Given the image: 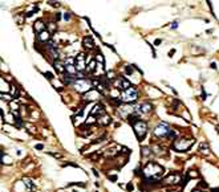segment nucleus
Masks as SVG:
<instances>
[{
    "instance_id": "29",
    "label": "nucleus",
    "mask_w": 219,
    "mask_h": 192,
    "mask_svg": "<svg viewBox=\"0 0 219 192\" xmlns=\"http://www.w3.org/2000/svg\"><path fill=\"white\" fill-rule=\"evenodd\" d=\"M48 3H49L51 6H53V7H59V6H60L59 2H48Z\"/></svg>"
},
{
    "instance_id": "20",
    "label": "nucleus",
    "mask_w": 219,
    "mask_h": 192,
    "mask_svg": "<svg viewBox=\"0 0 219 192\" xmlns=\"http://www.w3.org/2000/svg\"><path fill=\"white\" fill-rule=\"evenodd\" d=\"M2 99H4V101H7V102H11V101H12V97H11L9 94L2 93Z\"/></svg>"
},
{
    "instance_id": "10",
    "label": "nucleus",
    "mask_w": 219,
    "mask_h": 192,
    "mask_svg": "<svg viewBox=\"0 0 219 192\" xmlns=\"http://www.w3.org/2000/svg\"><path fill=\"white\" fill-rule=\"evenodd\" d=\"M82 44H84V46H85L86 49H89V50L94 49V46H96L93 39H92L90 36H85V37H84V40H82Z\"/></svg>"
},
{
    "instance_id": "13",
    "label": "nucleus",
    "mask_w": 219,
    "mask_h": 192,
    "mask_svg": "<svg viewBox=\"0 0 219 192\" xmlns=\"http://www.w3.org/2000/svg\"><path fill=\"white\" fill-rule=\"evenodd\" d=\"M104 114H105V111H104V107L101 105H96L93 107V110L90 111V115H93V117H97L98 115V118L101 117V115H104Z\"/></svg>"
},
{
    "instance_id": "34",
    "label": "nucleus",
    "mask_w": 219,
    "mask_h": 192,
    "mask_svg": "<svg viewBox=\"0 0 219 192\" xmlns=\"http://www.w3.org/2000/svg\"><path fill=\"white\" fill-rule=\"evenodd\" d=\"M177 27H178V21H174L173 24H171V28H173V29H175Z\"/></svg>"
},
{
    "instance_id": "33",
    "label": "nucleus",
    "mask_w": 219,
    "mask_h": 192,
    "mask_svg": "<svg viewBox=\"0 0 219 192\" xmlns=\"http://www.w3.org/2000/svg\"><path fill=\"white\" fill-rule=\"evenodd\" d=\"M126 188H127V191H133V184H131V183H129Z\"/></svg>"
},
{
    "instance_id": "9",
    "label": "nucleus",
    "mask_w": 219,
    "mask_h": 192,
    "mask_svg": "<svg viewBox=\"0 0 219 192\" xmlns=\"http://www.w3.org/2000/svg\"><path fill=\"white\" fill-rule=\"evenodd\" d=\"M51 33L48 31H44V32H41V33H39L37 35V40L39 41H41V42H44V44H48L51 41Z\"/></svg>"
},
{
    "instance_id": "37",
    "label": "nucleus",
    "mask_w": 219,
    "mask_h": 192,
    "mask_svg": "<svg viewBox=\"0 0 219 192\" xmlns=\"http://www.w3.org/2000/svg\"><path fill=\"white\" fill-rule=\"evenodd\" d=\"M154 44H155V45H159V44H161V40H159V39H157V40H155V41H154Z\"/></svg>"
},
{
    "instance_id": "12",
    "label": "nucleus",
    "mask_w": 219,
    "mask_h": 192,
    "mask_svg": "<svg viewBox=\"0 0 219 192\" xmlns=\"http://www.w3.org/2000/svg\"><path fill=\"white\" fill-rule=\"evenodd\" d=\"M33 29L37 32V35H39V33H41V32L47 31V24H44L41 20H37V21L35 23V25H33Z\"/></svg>"
},
{
    "instance_id": "38",
    "label": "nucleus",
    "mask_w": 219,
    "mask_h": 192,
    "mask_svg": "<svg viewBox=\"0 0 219 192\" xmlns=\"http://www.w3.org/2000/svg\"><path fill=\"white\" fill-rule=\"evenodd\" d=\"M202 97H203V99H206V97H207V94H206L205 90H203V93H202Z\"/></svg>"
},
{
    "instance_id": "27",
    "label": "nucleus",
    "mask_w": 219,
    "mask_h": 192,
    "mask_svg": "<svg viewBox=\"0 0 219 192\" xmlns=\"http://www.w3.org/2000/svg\"><path fill=\"white\" fill-rule=\"evenodd\" d=\"M121 150H122L121 153H122V154H126V155L130 153V151H129V149H126V147H121Z\"/></svg>"
},
{
    "instance_id": "4",
    "label": "nucleus",
    "mask_w": 219,
    "mask_h": 192,
    "mask_svg": "<svg viewBox=\"0 0 219 192\" xmlns=\"http://www.w3.org/2000/svg\"><path fill=\"white\" fill-rule=\"evenodd\" d=\"M194 142H195V139H183V138H179V139H175V142L173 143V147L177 151H187Z\"/></svg>"
},
{
    "instance_id": "32",
    "label": "nucleus",
    "mask_w": 219,
    "mask_h": 192,
    "mask_svg": "<svg viewBox=\"0 0 219 192\" xmlns=\"http://www.w3.org/2000/svg\"><path fill=\"white\" fill-rule=\"evenodd\" d=\"M109 179L111 182H117V176H115V175H111V176H109Z\"/></svg>"
},
{
    "instance_id": "6",
    "label": "nucleus",
    "mask_w": 219,
    "mask_h": 192,
    "mask_svg": "<svg viewBox=\"0 0 219 192\" xmlns=\"http://www.w3.org/2000/svg\"><path fill=\"white\" fill-rule=\"evenodd\" d=\"M170 131H171L170 126L167 125V123L162 122L154 129V135L155 137H158V138H167V135H169Z\"/></svg>"
},
{
    "instance_id": "17",
    "label": "nucleus",
    "mask_w": 219,
    "mask_h": 192,
    "mask_svg": "<svg viewBox=\"0 0 219 192\" xmlns=\"http://www.w3.org/2000/svg\"><path fill=\"white\" fill-rule=\"evenodd\" d=\"M199 150H201L202 151V153L203 154H210V149H209V145H207V143H205V142H203V143H201V145H199Z\"/></svg>"
},
{
    "instance_id": "30",
    "label": "nucleus",
    "mask_w": 219,
    "mask_h": 192,
    "mask_svg": "<svg viewBox=\"0 0 219 192\" xmlns=\"http://www.w3.org/2000/svg\"><path fill=\"white\" fill-rule=\"evenodd\" d=\"M64 19H65V20H70V13L65 12V13H64Z\"/></svg>"
},
{
    "instance_id": "18",
    "label": "nucleus",
    "mask_w": 219,
    "mask_h": 192,
    "mask_svg": "<svg viewBox=\"0 0 219 192\" xmlns=\"http://www.w3.org/2000/svg\"><path fill=\"white\" fill-rule=\"evenodd\" d=\"M23 183L27 186V188H28V190H33V184H32V180H31V179L24 178V179H23Z\"/></svg>"
},
{
    "instance_id": "23",
    "label": "nucleus",
    "mask_w": 219,
    "mask_h": 192,
    "mask_svg": "<svg viewBox=\"0 0 219 192\" xmlns=\"http://www.w3.org/2000/svg\"><path fill=\"white\" fill-rule=\"evenodd\" d=\"M96 61H100V64H104V57H102V54H97V57H96Z\"/></svg>"
},
{
    "instance_id": "8",
    "label": "nucleus",
    "mask_w": 219,
    "mask_h": 192,
    "mask_svg": "<svg viewBox=\"0 0 219 192\" xmlns=\"http://www.w3.org/2000/svg\"><path fill=\"white\" fill-rule=\"evenodd\" d=\"M182 182V176L179 174H170L165 178L163 183L165 184H178V183Z\"/></svg>"
},
{
    "instance_id": "24",
    "label": "nucleus",
    "mask_w": 219,
    "mask_h": 192,
    "mask_svg": "<svg viewBox=\"0 0 219 192\" xmlns=\"http://www.w3.org/2000/svg\"><path fill=\"white\" fill-rule=\"evenodd\" d=\"M44 74H45V76H47V78H48V79H49V81H52V78H53V74H52V73H51V72H45V73H44Z\"/></svg>"
},
{
    "instance_id": "11",
    "label": "nucleus",
    "mask_w": 219,
    "mask_h": 192,
    "mask_svg": "<svg viewBox=\"0 0 219 192\" xmlns=\"http://www.w3.org/2000/svg\"><path fill=\"white\" fill-rule=\"evenodd\" d=\"M53 68L59 72V73H61V74L66 73V70H65V62H61L60 60H56V61L53 62Z\"/></svg>"
},
{
    "instance_id": "35",
    "label": "nucleus",
    "mask_w": 219,
    "mask_h": 192,
    "mask_svg": "<svg viewBox=\"0 0 219 192\" xmlns=\"http://www.w3.org/2000/svg\"><path fill=\"white\" fill-rule=\"evenodd\" d=\"M210 68H211V69H217V64H215V62H211V64H210Z\"/></svg>"
},
{
    "instance_id": "14",
    "label": "nucleus",
    "mask_w": 219,
    "mask_h": 192,
    "mask_svg": "<svg viewBox=\"0 0 219 192\" xmlns=\"http://www.w3.org/2000/svg\"><path fill=\"white\" fill-rule=\"evenodd\" d=\"M97 122L100 123V125H102V126H106V125H109V123L111 122V119H110V117L108 114H104L97 119Z\"/></svg>"
},
{
    "instance_id": "26",
    "label": "nucleus",
    "mask_w": 219,
    "mask_h": 192,
    "mask_svg": "<svg viewBox=\"0 0 219 192\" xmlns=\"http://www.w3.org/2000/svg\"><path fill=\"white\" fill-rule=\"evenodd\" d=\"M11 87H12V89H11V91H12V93H15V95H17V87H16L15 85H12Z\"/></svg>"
},
{
    "instance_id": "16",
    "label": "nucleus",
    "mask_w": 219,
    "mask_h": 192,
    "mask_svg": "<svg viewBox=\"0 0 219 192\" xmlns=\"http://www.w3.org/2000/svg\"><path fill=\"white\" fill-rule=\"evenodd\" d=\"M56 29H57V25H56V23H48V24H47V31L49 32L51 35L53 33V32H56Z\"/></svg>"
},
{
    "instance_id": "21",
    "label": "nucleus",
    "mask_w": 219,
    "mask_h": 192,
    "mask_svg": "<svg viewBox=\"0 0 219 192\" xmlns=\"http://www.w3.org/2000/svg\"><path fill=\"white\" fill-rule=\"evenodd\" d=\"M150 154V149L149 147H142V155L143 157H147Z\"/></svg>"
},
{
    "instance_id": "39",
    "label": "nucleus",
    "mask_w": 219,
    "mask_h": 192,
    "mask_svg": "<svg viewBox=\"0 0 219 192\" xmlns=\"http://www.w3.org/2000/svg\"><path fill=\"white\" fill-rule=\"evenodd\" d=\"M174 192H177V191H174Z\"/></svg>"
},
{
    "instance_id": "36",
    "label": "nucleus",
    "mask_w": 219,
    "mask_h": 192,
    "mask_svg": "<svg viewBox=\"0 0 219 192\" xmlns=\"http://www.w3.org/2000/svg\"><path fill=\"white\" fill-rule=\"evenodd\" d=\"M35 147H36L37 150H43V149H44V146H43V145H36Z\"/></svg>"
},
{
    "instance_id": "15",
    "label": "nucleus",
    "mask_w": 219,
    "mask_h": 192,
    "mask_svg": "<svg viewBox=\"0 0 219 192\" xmlns=\"http://www.w3.org/2000/svg\"><path fill=\"white\" fill-rule=\"evenodd\" d=\"M97 61H96V60H92V61H89L88 62V68H86V73H92V72H93L96 68H97Z\"/></svg>"
},
{
    "instance_id": "25",
    "label": "nucleus",
    "mask_w": 219,
    "mask_h": 192,
    "mask_svg": "<svg viewBox=\"0 0 219 192\" xmlns=\"http://www.w3.org/2000/svg\"><path fill=\"white\" fill-rule=\"evenodd\" d=\"M49 155H52L53 158H61V154H57V153H48Z\"/></svg>"
},
{
    "instance_id": "31",
    "label": "nucleus",
    "mask_w": 219,
    "mask_h": 192,
    "mask_svg": "<svg viewBox=\"0 0 219 192\" xmlns=\"http://www.w3.org/2000/svg\"><path fill=\"white\" fill-rule=\"evenodd\" d=\"M173 54H175V49H170L169 50V57H173Z\"/></svg>"
},
{
    "instance_id": "22",
    "label": "nucleus",
    "mask_w": 219,
    "mask_h": 192,
    "mask_svg": "<svg viewBox=\"0 0 219 192\" xmlns=\"http://www.w3.org/2000/svg\"><path fill=\"white\" fill-rule=\"evenodd\" d=\"M125 70H126V74H131V73H133V66H131V65H126L125 66Z\"/></svg>"
},
{
    "instance_id": "7",
    "label": "nucleus",
    "mask_w": 219,
    "mask_h": 192,
    "mask_svg": "<svg viewBox=\"0 0 219 192\" xmlns=\"http://www.w3.org/2000/svg\"><path fill=\"white\" fill-rule=\"evenodd\" d=\"M74 65L77 68L78 73H86V60H85V54L84 53H78L74 58Z\"/></svg>"
},
{
    "instance_id": "3",
    "label": "nucleus",
    "mask_w": 219,
    "mask_h": 192,
    "mask_svg": "<svg viewBox=\"0 0 219 192\" xmlns=\"http://www.w3.org/2000/svg\"><path fill=\"white\" fill-rule=\"evenodd\" d=\"M138 99V91L134 86H130L129 89L123 90L121 93V101L125 103H133Z\"/></svg>"
},
{
    "instance_id": "19",
    "label": "nucleus",
    "mask_w": 219,
    "mask_h": 192,
    "mask_svg": "<svg viewBox=\"0 0 219 192\" xmlns=\"http://www.w3.org/2000/svg\"><path fill=\"white\" fill-rule=\"evenodd\" d=\"M193 178H199V174L197 171H189V174H187V179H193Z\"/></svg>"
},
{
    "instance_id": "28",
    "label": "nucleus",
    "mask_w": 219,
    "mask_h": 192,
    "mask_svg": "<svg viewBox=\"0 0 219 192\" xmlns=\"http://www.w3.org/2000/svg\"><path fill=\"white\" fill-rule=\"evenodd\" d=\"M60 19H61V15H60L59 12H56V13H55V20H56V21H59Z\"/></svg>"
},
{
    "instance_id": "1",
    "label": "nucleus",
    "mask_w": 219,
    "mask_h": 192,
    "mask_svg": "<svg viewBox=\"0 0 219 192\" xmlns=\"http://www.w3.org/2000/svg\"><path fill=\"white\" fill-rule=\"evenodd\" d=\"M163 172H165V170L161 164H158L155 162H149L143 168V178L150 182H155L162 178Z\"/></svg>"
},
{
    "instance_id": "5",
    "label": "nucleus",
    "mask_w": 219,
    "mask_h": 192,
    "mask_svg": "<svg viewBox=\"0 0 219 192\" xmlns=\"http://www.w3.org/2000/svg\"><path fill=\"white\" fill-rule=\"evenodd\" d=\"M133 129H134V133H135V137H137V139H138V141H142V139L145 138L146 133H147L146 122H143V121L137 122L135 125H133Z\"/></svg>"
},
{
    "instance_id": "2",
    "label": "nucleus",
    "mask_w": 219,
    "mask_h": 192,
    "mask_svg": "<svg viewBox=\"0 0 219 192\" xmlns=\"http://www.w3.org/2000/svg\"><path fill=\"white\" fill-rule=\"evenodd\" d=\"M92 85L93 82H90L88 78H78L76 79L74 83H73V87L77 93H81V94H86L92 90Z\"/></svg>"
}]
</instances>
